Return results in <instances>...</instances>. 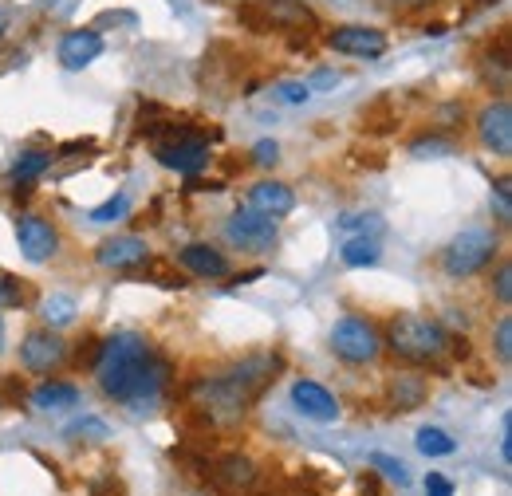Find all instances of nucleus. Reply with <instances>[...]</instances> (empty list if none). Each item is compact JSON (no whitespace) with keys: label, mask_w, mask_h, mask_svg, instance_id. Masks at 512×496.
I'll return each instance as SVG.
<instances>
[{"label":"nucleus","mask_w":512,"mask_h":496,"mask_svg":"<svg viewBox=\"0 0 512 496\" xmlns=\"http://www.w3.org/2000/svg\"><path fill=\"white\" fill-rule=\"evenodd\" d=\"M95 382L107 398L142 414V406H154L170 386V363L138 331H115L95 355Z\"/></svg>","instance_id":"f257e3e1"},{"label":"nucleus","mask_w":512,"mask_h":496,"mask_svg":"<svg viewBox=\"0 0 512 496\" xmlns=\"http://www.w3.org/2000/svg\"><path fill=\"white\" fill-rule=\"evenodd\" d=\"M386 347H390L398 359L414 363V367H438L449 355L453 339H449V331L438 319L402 311V315H394V319L386 323Z\"/></svg>","instance_id":"f03ea898"},{"label":"nucleus","mask_w":512,"mask_h":496,"mask_svg":"<svg viewBox=\"0 0 512 496\" xmlns=\"http://www.w3.org/2000/svg\"><path fill=\"white\" fill-rule=\"evenodd\" d=\"M190 402L193 410H201L213 426H237L249 414L253 394L241 386V378L233 371H221L209 374V378H197L190 386Z\"/></svg>","instance_id":"7ed1b4c3"},{"label":"nucleus","mask_w":512,"mask_h":496,"mask_svg":"<svg viewBox=\"0 0 512 496\" xmlns=\"http://www.w3.org/2000/svg\"><path fill=\"white\" fill-rule=\"evenodd\" d=\"M237 16L253 32H316L320 28V16L304 0H249Z\"/></svg>","instance_id":"20e7f679"},{"label":"nucleus","mask_w":512,"mask_h":496,"mask_svg":"<svg viewBox=\"0 0 512 496\" xmlns=\"http://www.w3.org/2000/svg\"><path fill=\"white\" fill-rule=\"evenodd\" d=\"M493 256H497V233L473 225V229H461L446 245L442 268H446V276H453V280H469V276H477L481 268H489Z\"/></svg>","instance_id":"39448f33"},{"label":"nucleus","mask_w":512,"mask_h":496,"mask_svg":"<svg viewBox=\"0 0 512 496\" xmlns=\"http://www.w3.org/2000/svg\"><path fill=\"white\" fill-rule=\"evenodd\" d=\"M331 351H335L343 363H351V367H367V363H375V359L383 355V335H379V327H375L371 319H363V315H343V319L331 327Z\"/></svg>","instance_id":"423d86ee"},{"label":"nucleus","mask_w":512,"mask_h":496,"mask_svg":"<svg viewBox=\"0 0 512 496\" xmlns=\"http://www.w3.org/2000/svg\"><path fill=\"white\" fill-rule=\"evenodd\" d=\"M154 158H158L166 170L197 174V170H205V166H209V146H205L193 130L178 126V130H166V134L154 142Z\"/></svg>","instance_id":"0eeeda50"},{"label":"nucleus","mask_w":512,"mask_h":496,"mask_svg":"<svg viewBox=\"0 0 512 496\" xmlns=\"http://www.w3.org/2000/svg\"><path fill=\"white\" fill-rule=\"evenodd\" d=\"M225 237H229V245L245 248V252H264V248L276 245L280 225H276V217H268V213H260L253 205H245V209H237L225 221Z\"/></svg>","instance_id":"6e6552de"},{"label":"nucleus","mask_w":512,"mask_h":496,"mask_svg":"<svg viewBox=\"0 0 512 496\" xmlns=\"http://www.w3.org/2000/svg\"><path fill=\"white\" fill-rule=\"evenodd\" d=\"M67 363V343L52 331V327H40V331H28L24 343H20V367L32 374H52L56 367Z\"/></svg>","instance_id":"1a4fd4ad"},{"label":"nucleus","mask_w":512,"mask_h":496,"mask_svg":"<svg viewBox=\"0 0 512 496\" xmlns=\"http://www.w3.org/2000/svg\"><path fill=\"white\" fill-rule=\"evenodd\" d=\"M327 48L339 56H359V60H379L386 52V36L367 24H339L327 32Z\"/></svg>","instance_id":"9d476101"},{"label":"nucleus","mask_w":512,"mask_h":496,"mask_svg":"<svg viewBox=\"0 0 512 496\" xmlns=\"http://www.w3.org/2000/svg\"><path fill=\"white\" fill-rule=\"evenodd\" d=\"M16 241H20V252L32 260V264H44L60 252V233L48 217H36V213H24L16 221Z\"/></svg>","instance_id":"9b49d317"},{"label":"nucleus","mask_w":512,"mask_h":496,"mask_svg":"<svg viewBox=\"0 0 512 496\" xmlns=\"http://www.w3.org/2000/svg\"><path fill=\"white\" fill-rule=\"evenodd\" d=\"M292 406H296L308 422H320V426L339 422V398H335L327 386L312 382V378H296V382H292Z\"/></svg>","instance_id":"f8f14e48"},{"label":"nucleus","mask_w":512,"mask_h":496,"mask_svg":"<svg viewBox=\"0 0 512 496\" xmlns=\"http://www.w3.org/2000/svg\"><path fill=\"white\" fill-rule=\"evenodd\" d=\"M477 138L485 150H493L497 158H509L512 154V107L505 99L489 103L481 115H477Z\"/></svg>","instance_id":"ddd939ff"},{"label":"nucleus","mask_w":512,"mask_h":496,"mask_svg":"<svg viewBox=\"0 0 512 496\" xmlns=\"http://www.w3.org/2000/svg\"><path fill=\"white\" fill-rule=\"evenodd\" d=\"M209 481L221 489V493H245L256 485V465L241 453H225L209 465Z\"/></svg>","instance_id":"4468645a"},{"label":"nucleus","mask_w":512,"mask_h":496,"mask_svg":"<svg viewBox=\"0 0 512 496\" xmlns=\"http://www.w3.org/2000/svg\"><path fill=\"white\" fill-rule=\"evenodd\" d=\"M103 56V36L95 28H75L60 40V63L67 71H83L87 63H95Z\"/></svg>","instance_id":"2eb2a0df"},{"label":"nucleus","mask_w":512,"mask_h":496,"mask_svg":"<svg viewBox=\"0 0 512 496\" xmlns=\"http://www.w3.org/2000/svg\"><path fill=\"white\" fill-rule=\"evenodd\" d=\"M95 260H99L103 268L123 272V268L146 264V260H150V248H146L142 237H111V241H103V245L95 248Z\"/></svg>","instance_id":"dca6fc26"},{"label":"nucleus","mask_w":512,"mask_h":496,"mask_svg":"<svg viewBox=\"0 0 512 496\" xmlns=\"http://www.w3.org/2000/svg\"><path fill=\"white\" fill-rule=\"evenodd\" d=\"M178 260H182V268H190L193 276H201V280H221V276H229L225 252H217L213 245H186L178 252Z\"/></svg>","instance_id":"f3484780"},{"label":"nucleus","mask_w":512,"mask_h":496,"mask_svg":"<svg viewBox=\"0 0 512 496\" xmlns=\"http://www.w3.org/2000/svg\"><path fill=\"white\" fill-rule=\"evenodd\" d=\"M249 205L280 221V217H288V213L296 209V193L284 186V182H256V186L249 189Z\"/></svg>","instance_id":"a211bd4d"},{"label":"nucleus","mask_w":512,"mask_h":496,"mask_svg":"<svg viewBox=\"0 0 512 496\" xmlns=\"http://www.w3.org/2000/svg\"><path fill=\"white\" fill-rule=\"evenodd\" d=\"M79 386H71V382H60V378H48V382H40L36 390H32V406L36 410H44V414H64V410H75L79 406Z\"/></svg>","instance_id":"6ab92c4d"},{"label":"nucleus","mask_w":512,"mask_h":496,"mask_svg":"<svg viewBox=\"0 0 512 496\" xmlns=\"http://www.w3.org/2000/svg\"><path fill=\"white\" fill-rule=\"evenodd\" d=\"M390 402H394L398 414L418 410L426 402V378L422 374H394L390 378Z\"/></svg>","instance_id":"aec40b11"},{"label":"nucleus","mask_w":512,"mask_h":496,"mask_svg":"<svg viewBox=\"0 0 512 496\" xmlns=\"http://www.w3.org/2000/svg\"><path fill=\"white\" fill-rule=\"evenodd\" d=\"M339 256H343V264H347V268H371V264H379L383 248H379L375 237H343Z\"/></svg>","instance_id":"412c9836"},{"label":"nucleus","mask_w":512,"mask_h":496,"mask_svg":"<svg viewBox=\"0 0 512 496\" xmlns=\"http://www.w3.org/2000/svg\"><path fill=\"white\" fill-rule=\"evenodd\" d=\"M75 315H79V304H75V296H64V292H52V296L40 304V319H44V327H52V331L75 323Z\"/></svg>","instance_id":"4be33fe9"},{"label":"nucleus","mask_w":512,"mask_h":496,"mask_svg":"<svg viewBox=\"0 0 512 496\" xmlns=\"http://www.w3.org/2000/svg\"><path fill=\"white\" fill-rule=\"evenodd\" d=\"M48 166H52V154H48V150H28V154H20V158L12 162V182H16V186H28V182H36Z\"/></svg>","instance_id":"5701e85b"},{"label":"nucleus","mask_w":512,"mask_h":496,"mask_svg":"<svg viewBox=\"0 0 512 496\" xmlns=\"http://www.w3.org/2000/svg\"><path fill=\"white\" fill-rule=\"evenodd\" d=\"M335 229H339L343 237H367V233H379V229H383V217H379V213H343V217L335 221Z\"/></svg>","instance_id":"b1692460"},{"label":"nucleus","mask_w":512,"mask_h":496,"mask_svg":"<svg viewBox=\"0 0 512 496\" xmlns=\"http://www.w3.org/2000/svg\"><path fill=\"white\" fill-rule=\"evenodd\" d=\"M418 449H422L426 457H449V453H457V441H453L446 430L426 426V430H418Z\"/></svg>","instance_id":"393cba45"},{"label":"nucleus","mask_w":512,"mask_h":496,"mask_svg":"<svg viewBox=\"0 0 512 496\" xmlns=\"http://www.w3.org/2000/svg\"><path fill=\"white\" fill-rule=\"evenodd\" d=\"M371 469H379L390 485H398V489H406L410 485V469L398 461V457H390V453H371Z\"/></svg>","instance_id":"a878e982"},{"label":"nucleus","mask_w":512,"mask_h":496,"mask_svg":"<svg viewBox=\"0 0 512 496\" xmlns=\"http://www.w3.org/2000/svg\"><path fill=\"white\" fill-rule=\"evenodd\" d=\"M127 209H130V197H127V193H119V197L103 201L99 209H91V221H95V225H111V221L127 217Z\"/></svg>","instance_id":"bb28decb"},{"label":"nucleus","mask_w":512,"mask_h":496,"mask_svg":"<svg viewBox=\"0 0 512 496\" xmlns=\"http://www.w3.org/2000/svg\"><path fill=\"white\" fill-rule=\"evenodd\" d=\"M493 209H497V221L512 225V182L509 178H497L493 182Z\"/></svg>","instance_id":"cd10ccee"},{"label":"nucleus","mask_w":512,"mask_h":496,"mask_svg":"<svg viewBox=\"0 0 512 496\" xmlns=\"http://www.w3.org/2000/svg\"><path fill=\"white\" fill-rule=\"evenodd\" d=\"M24 304V280L0 276V308H20Z\"/></svg>","instance_id":"c85d7f7f"},{"label":"nucleus","mask_w":512,"mask_h":496,"mask_svg":"<svg viewBox=\"0 0 512 496\" xmlns=\"http://www.w3.org/2000/svg\"><path fill=\"white\" fill-rule=\"evenodd\" d=\"M280 103H308L312 99V87L308 83H276V91H272Z\"/></svg>","instance_id":"c756f323"},{"label":"nucleus","mask_w":512,"mask_h":496,"mask_svg":"<svg viewBox=\"0 0 512 496\" xmlns=\"http://www.w3.org/2000/svg\"><path fill=\"white\" fill-rule=\"evenodd\" d=\"M497 359L512 363V315H501L497 323Z\"/></svg>","instance_id":"7c9ffc66"},{"label":"nucleus","mask_w":512,"mask_h":496,"mask_svg":"<svg viewBox=\"0 0 512 496\" xmlns=\"http://www.w3.org/2000/svg\"><path fill=\"white\" fill-rule=\"evenodd\" d=\"M449 150H453V142H446V138H422V142L410 146L414 158H426V154L434 158V154H449Z\"/></svg>","instance_id":"2f4dec72"},{"label":"nucleus","mask_w":512,"mask_h":496,"mask_svg":"<svg viewBox=\"0 0 512 496\" xmlns=\"http://www.w3.org/2000/svg\"><path fill=\"white\" fill-rule=\"evenodd\" d=\"M493 292H497V300L509 308L512 304V264H501V268H497V284H493Z\"/></svg>","instance_id":"473e14b6"},{"label":"nucleus","mask_w":512,"mask_h":496,"mask_svg":"<svg viewBox=\"0 0 512 496\" xmlns=\"http://www.w3.org/2000/svg\"><path fill=\"white\" fill-rule=\"evenodd\" d=\"M276 158H280V146H276L272 138H264V142H256V146H253L256 166H276Z\"/></svg>","instance_id":"72a5a7b5"},{"label":"nucleus","mask_w":512,"mask_h":496,"mask_svg":"<svg viewBox=\"0 0 512 496\" xmlns=\"http://www.w3.org/2000/svg\"><path fill=\"white\" fill-rule=\"evenodd\" d=\"M426 496H453V481L446 473H430L426 477Z\"/></svg>","instance_id":"f704fd0d"},{"label":"nucleus","mask_w":512,"mask_h":496,"mask_svg":"<svg viewBox=\"0 0 512 496\" xmlns=\"http://www.w3.org/2000/svg\"><path fill=\"white\" fill-rule=\"evenodd\" d=\"M501 457L512 461V418H505V426H501Z\"/></svg>","instance_id":"c9c22d12"},{"label":"nucleus","mask_w":512,"mask_h":496,"mask_svg":"<svg viewBox=\"0 0 512 496\" xmlns=\"http://www.w3.org/2000/svg\"><path fill=\"white\" fill-rule=\"evenodd\" d=\"M335 83H339V75H335V71H316L308 87H335Z\"/></svg>","instance_id":"e433bc0d"},{"label":"nucleus","mask_w":512,"mask_h":496,"mask_svg":"<svg viewBox=\"0 0 512 496\" xmlns=\"http://www.w3.org/2000/svg\"><path fill=\"white\" fill-rule=\"evenodd\" d=\"M0 351H4V319H0Z\"/></svg>","instance_id":"4c0bfd02"},{"label":"nucleus","mask_w":512,"mask_h":496,"mask_svg":"<svg viewBox=\"0 0 512 496\" xmlns=\"http://www.w3.org/2000/svg\"><path fill=\"white\" fill-rule=\"evenodd\" d=\"M339 4H363V0H339Z\"/></svg>","instance_id":"58836bf2"},{"label":"nucleus","mask_w":512,"mask_h":496,"mask_svg":"<svg viewBox=\"0 0 512 496\" xmlns=\"http://www.w3.org/2000/svg\"><path fill=\"white\" fill-rule=\"evenodd\" d=\"M0 36H4V16H0Z\"/></svg>","instance_id":"ea45409f"},{"label":"nucleus","mask_w":512,"mask_h":496,"mask_svg":"<svg viewBox=\"0 0 512 496\" xmlns=\"http://www.w3.org/2000/svg\"><path fill=\"white\" fill-rule=\"evenodd\" d=\"M406 4H426V0H406Z\"/></svg>","instance_id":"a19ab883"}]
</instances>
